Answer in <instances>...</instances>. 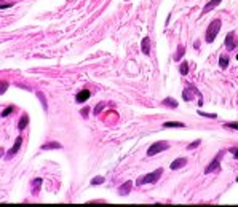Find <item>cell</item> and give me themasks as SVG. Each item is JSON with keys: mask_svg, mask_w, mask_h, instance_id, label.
I'll return each mask as SVG.
<instances>
[{"mask_svg": "<svg viewBox=\"0 0 238 207\" xmlns=\"http://www.w3.org/2000/svg\"><path fill=\"white\" fill-rule=\"evenodd\" d=\"M185 124L181 123V121H166L163 123V128H184Z\"/></svg>", "mask_w": 238, "mask_h": 207, "instance_id": "15", "label": "cell"}, {"mask_svg": "<svg viewBox=\"0 0 238 207\" xmlns=\"http://www.w3.org/2000/svg\"><path fill=\"white\" fill-rule=\"evenodd\" d=\"M7 8H11V3H5V5H2V10H7Z\"/></svg>", "mask_w": 238, "mask_h": 207, "instance_id": "31", "label": "cell"}, {"mask_svg": "<svg viewBox=\"0 0 238 207\" xmlns=\"http://www.w3.org/2000/svg\"><path fill=\"white\" fill-rule=\"evenodd\" d=\"M14 110V107H13V105H10V107H7V108H5V110H2V116H8V115H10L11 113V112H13Z\"/></svg>", "mask_w": 238, "mask_h": 207, "instance_id": "24", "label": "cell"}, {"mask_svg": "<svg viewBox=\"0 0 238 207\" xmlns=\"http://www.w3.org/2000/svg\"><path fill=\"white\" fill-rule=\"evenodd\" d=\"M90 96H91V91L90 89H82L75 96V102L77 103H83V102H86V100L90 99Z\"/></svg>", "mask_w": 238, "mask_h": 207, "instance_id": "7", "label": "cell"}, {"mask_svg": "<svg viewBox=\"0 0 238 207\" xmlns=\"http://www.w3.org/2000/svg\"><path fill=\"white\" fill-rule=\"evenodd\" d=\"M61 148H62V145L58 143V142H48V143L42 145V150H43V152H46V150H61Z\"/></svg>", "mask_w": 238, "mask_h": 207, "instance_id": "12", "label": "cell"}, {"mask_svg": "<svg viewBox=\"0 0 238 207\" xmlns=\"http://www.w3.org/2000/svg\"><path fill=\"white\" fill-rule=\"evenodd\" d=\"M200 96V99H203L201 97V94H200V91L197 89L195 86H192V85H187V88H184V91H182V99L184 100H187V102H190V100L193 99V96Z\"/></svg>", "mask_w": 238, "mask_h": 207, "instance_id": "5", "label": "cell"}, {"mask_svg": "<svg viewBox=\"0 0 238 207\" xmlns=\"http://www.w3.org/2000/svg\"><path fill=\"white\" fill-rule=\"evenodd\" d=\"M163 105H165V107H171V108H176L177 107V102L174 99H173V97H166L165 100H163Z\"/></svg>", "mask_w": 238, "mask_h": 207, "instance_id": "17", "label": "cell"}, {"mask_svg": "<svg viewBox=\"0 0 238 207\" xmlns=\"http://www.w3.org/2000/svg\"><path fill=\"white\" fill-rule=\"evenodd\" d=\"M221 27H222V21L221 19H213L211 21V24L208 26V29H206V37H205L206 43H213V41L216 40L218 34L221 32Z\"/></svg>", "mask_w": 238, "mask_h": 207, "instance_id": "1", "label": "cell"}, {"mask_svg": "<svg viewBox=\"0 0 238 207\" xmlns=\"http://www.w3.org/2000/svg\"><path fill=\"white\" fill-rule=\"evenodd\" d=\"M200 143H201V140L198 139V140H195V142H192V143H189V145H187V150H193V148H197V147H198Z\"/></svg>", "mask_w": 238, "mask_h": 207, "instance_id": "23", "label": "cell"}, {"mask_svg": "<svg viewBox=\"0 0 238 207\" xmlns=\"http://www.w3.org/2000/svg\"><path fill=\"white\" fill-rule=\"evenodd\" d=\"M225 128H230V129H237L238 131V121H233V123H227Z\"/></svg>", "mask_w": 238, "mask_h": 207, "instance_id": "26", "label": "cell"}, {"mask_svg": "<svg viewBox=\"0 0 238 207\" xmlns=\"http://www.w3.org/2000/svg\"><path fill=\"white\" fill-rule=\"evenodd\" d=\"M185 164H187V158H176L171 164H169V169L177 170V169H181V167H184Z\"/></svg>", "mask_w": 238, "mask_h": 207, "instance_id": "8", "label": "cell"}, {"mask_svg": "<svg viewBox=\"0 0 238 207\" xmlns=\"http://www.w3.org/2000/svg\"><path fill=\"white\" fill-rule=\"evenodd\" d=\"M230 152L233 153V156H235V158L238 159V148H230Z\"/></svg>", "mask_w": 238, "mask_h": 207, "instance_id": "29", "label": "cell"}, {"mask_svg": "<svg viewBox=\"0 0 238 207\" xmlns=\"http://www.w3.org/2000/svg\"><path fill=\"white\" fill-rule=\"evenodd\" d=\"M131 188H133V182H131V180H128V182H125L123 185L118 188V194H120V196H126V194L131 191Z\"/></svg>", "mask_w": 238, "mask_h": 207, "instance_id": "9", "label": "cell"}, {"mask_svg": "<svg viewBox=\"0 0 238 207\" xmlns=\"http://www.w3.org/2000/svg\"><path fill=\"white\" fill-rule=\"evenodd\" d=\"M237 61H238V54H237Z\"/></svg>", "mask_w": 238, "mask_h": 207, "instance_id": "33", "label": "cell"}, {"mask_svg": "<svg viewBox=\"0 0 238 207\" xmlns=\"http://www.w3.org/2000/svg\"><path fill=\"white\" fill-rule=\"evenodd\" d=\"M104 177H96V179L91 180V185H101V183H104Z\"/></svg>", "mask_w": 238, "mask_h": 207, "instance_id": "25", "label": "cell"}, {"mask_svg": "<svg viewBox=\"0 0 238 207\" xmlns=\"http://www.w3.org/2000/svg\"><path fill=\"white\" fill-rule=\"evenodd\" d=\"M198 113H200L201 116H209V118H216V116H218L216 113H205V112H198Z\"/></svg>", "mask_w": 238, "mask_h": 207, "instance_id": "27", "label": "cell"}, {"mask_svg": "<svg viewBox=\"0 0 238 207\" xmlns=\"http://www.w3.org/2000/svg\"><path fill=\"white\" fill-rule=\"evenodd\" d=\"M169 148V142H165V140H158L155 143H152L147 150V156H155L157 153H162V152H166Z\"/></svg>", "mask_w": 238, "mask_h": 207, "instance_id": "3", "label": "cell"}, {"mask_svg": "<svg viewBox=\"0 0 238 207\" xmlns=\"http://www.w3.org/2000/svg\"><path fill=\"white\" fill-rule=\"evenodd\" d=\"M228 61H230V59H228L227 54H221V56H219V67H221L222 70L227 69V67H228Z\"/></svg>", "mask_w": 238, "mask_h": 207, "instance_id": "14", "label": "cell"}, {"mask_svg": "<svg viewBox=\"0 0 238 207\" xmlns=\"http://www.w3.org/2000/svg\"><path fill=\"white\" fill-rule=\"evenodd\" d=\"M238 46V35L235 32H228L225 37V48L227 49H237Z\"/></svg>", "mask_w": 238, "mask_h": 207, "instance_id": "6", "label": "cell"}, {"mask_svg": "<svg viewBox=\"0 0 238 207\" xmlns=\"http://www.w3.org/2000/svg\"><path fill=\"white\" fill-rule=\"evenodd\" d=\"M141 51L144 53L145 56L150 53V38L149 37H144V40H142V45H141Z\"/></svg>", "mask_w": 238, "mask_h": 207, "instance_id": "13", "label": "cell"}, {"mask_svg": "<svg viewBox=\"0 0 238 207\" xmlns=\"http://www.w3.org/2000/svg\"><path fill=\"white\" fill-rule=\"evenodd\" d=\"M37 97L42 100V103H43V110L46 112V110H48V105H46V100H45V94L42 93V91H38V93H37Z\"/></svg>", "mask_w": 238, "mask_h": 207, "instance_id": "19", "label": "cell"}, {"mask_svg": "<svg viewBox=\"0 0 238 207\" xmlns=\"http://www.w3.org/2000/svg\"><path fill=\"white\" fill-rule=\"evenodd\" d=\"M162 174H163V169L160 167V169L153 170V172H149V174H145V175H141L138 180H136V185L142 186V185H147V183H155L157 180L162 177Z\"/></svg>", "mask_w": 238, "mask_h": 207, "instance_id": "2", "label": "cell"}, {"mask_svg": "<svg viewBox=\"0 0 238 207\" xmlns=\"http://www.w3.org/2000/svg\"><path fill=\"white\" fill-rule=\"evenodd\" d=\"M179 72H181V75H187V73H189V64H187V62L182 61V64H181V67H179Z\"/></svg>", "mask_w": 238, "mask_h": 207, "instance_id": "20", "label": "cell"}, {"mask_svg": "<svg viewBox=\"0 0 238 207\" xmlns=\"http://www.w3.org/2000/svg\"><path fill=\"white\" fill-rule=\"evenodd\" d=\"M221 3V0H209L206 5L203 7V11H201V14H206L208 11H211V10H214V8L218 7V5Z\"/></svg>", "mask_w": 238, "mask_h": 207, "instance_id": "10", "label": "cell"}, {"mask_svg": "<svg viewBox=\"0 0 238 207\" xmlns=\"http://www.w3.org/2000/svg\"><path fill=\"white\" fill-rule=\"evenodd\" d=\"M193 48H195V49L200 48V41H195V43H193Z\"/></svg>", "mask_w": 238, "mask_h": 207, "instance_id": "32", "label": "cell"}, {"mask_svg": "<svg viewBox=\"0 0 238 207\" xmlns=\"http://www.w3.org/2000/svg\"><path fill=\"white\" fill-rule=\"evenodd\" d=\"M224 156V152H219L218 155L213 158V161L205 167V174H211V172H218L221 169V158Z\"/></svg>", "mask_w": 238, "mask_h": 207, "instance_id": "4", "label": "cell"}, {"mask_svg": "<svg viewBox=\"0 0 238 207\" xmlns=\"http://www.w3.org/2000/svg\"><path fill=\"white\" fill-rule=\"evenodd\" d=\"M104 107H106V102H99V103L96 105V107H94L93 113H94V115H99V113H101V110H102Z\"/></svg>", "mask_w": 238, "mask_h": 207, "instance_id": "22", "label": "cell"}, {"mask_svg": "<svg viewBox=\"0 0 238 207\" xmlns=\"http://www.w3.org/2000/svg\"><path fill=\"white\" fill-rule=\"evenodd\" d=\"M88 112H90V110H88V108H83V110H82V115H83V116H88Z\"/></svg>", "mask_w": 238, "mask_h": 207, "instance_id": "30", "label": "cell"}, {"mask_svg": "<svg viewBox=\"0 0 238 207\" xmlns=\"http://www.w3.org/2000/svg\"><path fill=\"white\" fill-rule=\"evenodd\" d=\"M21 143H23V137H16V143H14L13 147H11V150L8 152V158H11L13 155H16V152H19Z\"/></svg>", "mask_w": 238, "mask_h": 207, "instance_id": "11", "label": "cell"}, {"mask_svg": "<svg viewBox=\"0 0 238 207\" xmlns=\"http://www.w3.org/2000/svg\"><path fill=\"white\" fill-rule=\"evenodd\" d=\"M7 89H8V83H7V81H2V89H0V93L3 94Z\"/></svg>", "mask_w": 238, "mask_h": 207, "instance_id": "28", "label": "cell"}, {"mask_svg": "<svg viewBox=\"0 0 238 207\" xmlns=\"http://www.w3.org/2000/svg\"><path fill=\"white\" fill-rule=\"evenodd\" d=\"M42 182H43L42 179H35L34 182H32V186H34V191H32V194H34V196H37V194H38V190H40Z\"/></svg>", "mask_w": 238, "mask_h": 207, "instance_id": "18", "label": "cell"}, {"mask_svg": "<svg viewBox=\"0 0 238 207\" xmlns=\"http://www.w3.org/2000/svg\"><path fill=\"white\" fill-rule=\"evenodd\" d=\"M27 124H29V116H27V115H23V116H21V120H19V123H18V128L23 131V129H26V126H27Z\"/></svg>", "mask_w": 238, "mask_h": 207, "instance_id": "16", "label": "cell"}, {"mask_svg": "<svg viewBox=\"0 0 238 207\" xmlns=\"http://www.w3.org/2000/svg\"><path fill=\"white\" fill-rule=\"evenodd\" d=\"M184 53H185V48H184V46H179V48H177V53L174 54V59H176V61H179V59L184 56Z\"/></svg>", "mask_w": 238, "mask_h": 207, "instance_id": "21", "label": "cell"}]
</instances>
